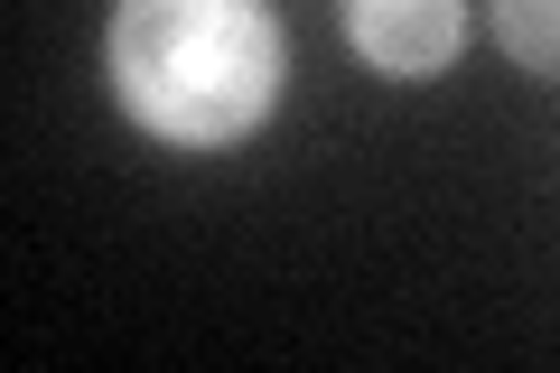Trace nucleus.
Listing matches in <instances>:
<instances>
[{"label":"nucleus","instance_id":"1","mask_svg":"<svg viewBox=\"0 0 560 373\" xmlns=\"http://www.w3.org/2000/svg\"><path fill=\"white\" fill-rule=\"evenodd\" d=\"M290 38L271 0H113L103 84L168 150H234L271 121Z\"/></svg>","mask_w":560,"mask_h":373},{"label":"nucleus","instance_id":"2","mask_svg":"<svg viewBox=\"0 0 560 373\" xmlns=\"http://www.w3.org/2000/svg\"><path fill=\"white\" fill-rule=\"evenodd\" d=\"M346 47L393 84H430L467 47V0H346Z\"/></svg>","mask_w":560,"mask_h":373},{"label":"nucleus","instance_id":"3","mask_svg":"<svg viewBox=\"0 0 560 373\" xmlns=\"http://www.w3.org/2000/svg\"><path fill=\"white\" fill-rule=\"evenodd\" d=\"M486 28L523 75L560 84V0H486Z\"/></svg>","mask_w":560,"mask_h":373}]
</instances>
